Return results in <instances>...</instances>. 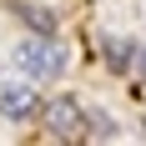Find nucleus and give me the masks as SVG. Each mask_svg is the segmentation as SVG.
<instances>
[{
    "label": "nucleus",
    "mask_w": 146,
    "mask_h": 146,
    "mask_svg": "<svg viewBox=\"0 0 146 146\" xmlns=\"http://www.w3.org/2000/svg\"><path fill=\"white\" fill-rule=\"evenodd\" d=\"M15 66L25 76H35V81H56V76H66L71 56H66V45L56 35H35L30 30L25 40H15Z\"/></svg>",
    "instance_id": "obj_1"
},
{
    "label": "nucleus",
    "mask_w": 146,
    "mask_h": 146,
    "mask_svg": "<svg viewBox=\"0 0 146 146\" xmlns=\"http://www.w3.org/2000/svg\"><path fill=\"white\" fill-rule=\"evenodd\" d=\"M40 121H45V136L50 141H76V136H86V106L76 101V96H56V101L40 106Z\"/></svg>",
    "instance_id": "obj_2"
},
{
    "label": "nucleus",
    "mask_w": 146,
    "mask_h": 146,
    "mask_svg": "<svg viewBox=\"0 0 146 146\" xmlns=\"http://www.w3.org/2000/svg\"><path fill=\"white\" fill-rule=\"evenodd\" d=\"M0 116L15 121V126H20V121H35L40 116V96H35L30 86H5L0 91Z\"/></svg>",
    "instance_id": "obj_3"
},
{
    "label": "nucleus",
    "mask_w": 146,
    "mask_h": 146,
    "mask_svg": "<svg viewBox=\"0 0 146 146\" xmlns=\"http://www.w3.org/2000/svg\"><path fill=\"white\" fill-rule=\"evenodd\" d=\"M10 15H15L25 30H35V35H60V15L50 10V5H40V0H15Z\"/></svg>",
    "instance_id": "obj_4"
},
{
    "label": "nucleus",
    "mask_w": 146,
    "mask_h": 146,
    "mask_svg": "<svg viewBox=\"0 0 146 146\" xmlns=\"http://www.w3.org/2000/svg\"><path fill=\"white\" fill-rule=\"evenodd\" d=\"M101 56H106V66H111V71H126V66H131V56H136V45L111 35V40H101Z\"/></svg>",
    "instance_id": "obj_5"
},
{
    "label": "nucleus",
    "mask_w": 146,
    "mask_h": 146,
    "mask_svg": "<svg viewBox=\"0 0 146 146\" xmlns=\"http://www.w3.org/2000/svg\"><path fill=\"white\" fill-rule=\"evenodd\" d=\"M86 136H101V141H111V136H116V121L106 116V111H96V116L86 121Z\"/></svg>",
    "instance_id": "obj_6"
},
{
    "label": "nucleus",
    "mask_w": 146,
    "mask_h": 146,
    "mask_svg": "<svg viewBox=\"0 0 146 146\" xmlns=\"http://www.w3.org/2000/svg\"><path fill=\"white\" fill-rule=\"evenodd\" d=\"M141 81H146V45H141Z\"/></svg>",
    "instance_id": "obj_7"
}]
</instances>
